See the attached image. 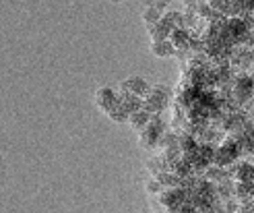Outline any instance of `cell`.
I'll return each instance as SVG.
<instances>
[{
  "mask_svg": "<svg viewBox=\"0 0 254 213\" xmlns=\"http://www.w3.org/2000/svg\"><path fill=\"white\" fill-rule=\"evenodd\" d=\"M120 99V106L128 112V114H134V112L143 110V97H136L132 93H126V95H118Z\"/></svg>",
  "mask_w": 254,
  "mask_h": 213,
  "instance_id": "7",
  "label": "cell"
},
{
  "mask_svg": "<svg viewBox=\"0 0 254 213\" xmlns=\"http://www.w3.org/2000/svg\"><path fill=\"white\" fill-rule=\"evenodd\" d=\"M149 91H151V87H149V83H147L143 77H130V79L122 81L120 89H118L116 93H118V95L132 93V95H136V97H147Z\"/></svg>",
  "mask_w": 254,
  "mask_h": 213,
  "instance_id": "2",
  "label": "cell"
},
{
  "mask_svg": "<svg viewBox=\"0 0 254 213\" xmlns=\"http://www.w3.org/2000/svg\"><path fill=\"white\" fill-rule=\"evenodd\" d=\"M168 42L174 46L176 52H186L188 44H190V31H186V29H174Z\"/></svg>",
  "mask_w": 254,
  "mask_h": 213,
  "instance_id": "6",
  "label": "cell"
},
{
  "mask_svg": "<svg viewBox=\"0 0 254 213\" xmlns=\"http://www.w3.org/2000/svg\"><path fill=\"white\" fill-rule=\"evenodd\" d=\"M170 97H172V91L168 89V87H161V85L151 87L149 95L143 97V110L147 112V114L155 116V114H159V112L168 106Z\"/></svg>",
  "mask_w": 254,
  "mask_h": 213,
  "instance_id": "1",
  "label": "cell"
},
{
  "mask_svg": "<svg viewBox=\"0 0 254 213\" xmlns=\"http://www.w3.org/2000/svg\"><path fill=\"white\" fill-rule=\"evenodd\" d=\"M120 104V99H118V93L114 91V89H110V87H101V89H97L95 91V106L99 108V110H104L106 114L110 110H114Z\"/></svg>",
  "mask_w": 254,
  "mask_h": 213,
  "instance_id": "3",
  "label": "cell"
},
{
  "mask_svg": "<svg viewBox=\"0 0 254 213\" xmlns=\"http://www.w3.org/2000/svg\"><path fill=\"white\" fill-rule=\"evenodd\" d=\"M108 118L112 120V122H118V124H124V122H128V118H130V114H128V112H126L120 104L116 106V108H114V110H110L108 112Z\"/></svg>",
  "mask_w": 254,
  "mask_h": 213,
  "instance_id": "14",
  "label": "cell"
},
{
  "mask_svg": "<svg viewBox=\"0 0 254 213\" xmlns=\"http://www.w3.org/2000/svg\"><path fill=\"white\" fill-rule=\"evenodd\" d=\"M178 141H180V135L174 133L172 129H168L159 139V149L161 151H166V149H174V147H178Z\"/></svg>",
  "mask_w": 254,
  "mask_h": 213,
  "instance_id": "11",
  "label": "cell"
},
{
  "mask_svg": "<svg viewBox=\"0 0 254 213\" xmlns=\"http://www.w3.org/2000/svg\"><path fill=\"white\" fill-rule=\"evenodd\" d=\"M145 191H147L149 197H159V195L163 193V186H161V182H159L157 178H151V180H147V184H145Z\"/></svg>",
  "mask_w": 254,
  "mask_h": 213,
  "instance_id": "15",
  "label": "cell"
},
{
  "mask_svg": "<svg viewBox=\"0 0 254 213\" xmlns=\"http://www.w3.org/2000/svg\"><path fill=\"white\" fill-rule=\"evenodd\" d=\"M151 52L157 58H170L176 54V50L170 42H157V44H151Z\"/></svg>",
  "mask_w": 254,
  "mask_h": 213,
  "instance_id": "10",
  "label": "cell"
},
{
  "mask_svg": "<svg viewBox=\"0 0 254 213\" xmlns=\"http://www.w3.org/2000/svg\"><path fill=\"white\" fill-rule=\"evenodd\" d=\"M145 168H147V172H149L153 178H157L159 174H163V172H168V164H166V159H163L161 155L151 157L147 164H145Z\"/></svg>",
  "mask_w": 254,
  "mask_h": 213,
  "instance_id": "9",
  "label": "cell"
},
{
  "mask_svg": "<svg viewBox=\"0 0 254 213\" xmlns=\"http://www.w3.org/2000/svg\"><path fill=\"white\" fill-rule=\"evenodd\" d=\"M149 29V37H151V42L157 44V42H168L170 40V35H172V27L166 23V21H159L157 25H153V27H147Z\"/></svg>",
  "mask_w": 254,
  "mask_h": 213,
  "instance_id": "5",
  "label": "cell"
},
{
  "mask_svg": "<svg viewBox=\"0 0 254 213\" xmlns=\"http://www.w3.org/2000/svg\"><path fill=\"white\" fill-rule=\"evenodd\" d=\"M151 6H153L155 10H159L161 15H166V12H168V4H166V2H153Z\"/></svg>",
  "mask_w": 254,
  "mask_h": 213,
  "instance_id": "17",
  "label": "cell"
},
{
  "mask_svg": "<svg viewBox=\"0 0 254 213\" xmlns=\"http://www.w3.org/2000/svg\"><path fill=\"white\" fill-rule=\"evenodd\" d=\"M163 21H166L172 29H184V15L180 10H168L163 15Z\"/></svg>",
  "mask_w": 254,
  "mask_h": 213,
  "instance_id": "12",
  "label": "cell"
},
{
  "mask_svg": "<svg viewBox=\"0 0 254 213\" xmlns=\"http://www.w3.org/2000/svg\"><path fill=\"white\" fill-rule=\"evenodd\" d=\"M159 139H161V133H157L155 129H151V127H147L143 133H138V145H141L143 149H147V151L157 149L159 147Z\"/></svg>",
  "mask_w": 254,
  "mask_h": 213,
  "instance_id": "4",
  "label": "cell"
},
{
  "mask_svg": "<svg viewBox=\"0 0 254 213\" xmlns=\"http://www.w3.org/2000/svg\"><path fill=\"white\" fill-rule=\"evenodd\" d=\"M178 213H198L194 205H190V203H184L180 209H178Z\"/></svg>",
  "mask_w": 254,
  "mask_h": 213,
  "instance_id": "16",
  "label": "cell"
},
{
  "mask_svg": "<svg viewBox=\"0 0 254 213\" xmlns=\"http://www.w3.org/2000/svg\"><path fill=\"white\" fill-rule=\"evenodd\" d=\"M149 122H151V114H147L145 110L134 112V114H130V118H128V124L132 127V131H138V133H143L149 127Z\"/></svg>",
  "mask_w": 254,
  "mask_h": 213,
  "instance_id": "8",
  "label": "cell"
},
{
  "mask_svg": "<svg viewBox=\"0 0 254 213\" xmlns=\"http://www.w3.org/2000/svg\"><path fill=\"white\" fill-rule=\"evenodd\" d=\"M161 19H163V15H161L159 10H155L153 6H147L143 10V21H145L147 27H153V25H157Z\"/></svg>",
  "mask_w": 254,
  "mask_h": 213,
  "instance_id": "13",
  "label": "cell"
}]
</instances>
